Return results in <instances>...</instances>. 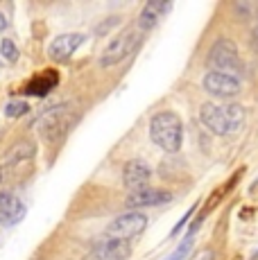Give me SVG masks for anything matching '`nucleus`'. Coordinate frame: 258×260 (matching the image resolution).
<instances>
[{
	"instance_id": "nucleus-6",
	"label": "nucleus",
	"mask_w": 258,
	"mask_h": 260,
	"mask_svg": "<svg viewBox=\"0 0 258 260\" xmlns=\"http://www.w3.org/2000/svg\"><path fill=\"white\" fill-rule=\"evenodd\" d=\"M147 226V217L143 213L138 211H129L125 215H120V217H116L111 224L107 226V231H104V238L109 240H125L129 242L132 238L141 236L143 231H145Z\"/></svg>"
},
{
	"instance_id": "nucleus-10",
	"label": "nucleus",
	"mask_w": 258,
	"mask_h": 260,
	"mask_svg": "<svg viewBox=\"0 0 258 260\" xmlns=\"http://www.w3.org/2000/svg\"><path fill=\"white\" fill-rule=\"evenodd\" d=\"M150 179H152V168L143 161H127L125 168H122V183H125L129 192L150 188Z\"/></svg>"
},
{
	"instance_id": "nucleus-9",
	"label": "nucleus",
	"mask_w": 258,
	"mask_h": 260,
	"mask_svg": "<svg viewBox=\"0 0 258 260\" xmlns=\"http://www.w3.org/2000/svg\"><path fill=\"white\" fill-rule=\"evenodd\" d=\"M86 41V37L79 32H71V34H59V37L52 39V43L48 46V57L52 59V61L61 63V61H68L71 59V54L75 52V50L82 46V43Z\"/></svg>"
},
{
	"instance_id": "nucleus-11",
	"label": "nucleus",
	"mask_w": 258,
	"mask_h": 260,
	"mask_svg": "<svg viewBox=\"0 0 258 260\" xmlns=\"http://www.w3.org/2000/svg\"><path fill=\"white\" fill-rule=\"evenodd\" d=\"M172 199L170 192L158 188H145V190H136V192H129L125 204L132 211H138V208H150V206H163Z\"/></svg>"
},
{
	"instance_id": "nucleus-16",
	"label": "nucleus",
	"mask_w": 258,
	"mask_h": 260,
	"mask_svg": "<svg viewBox=\"0 0 258 260\" xmlns=\"http://www.w3.org/2000/svg\"><path fill=\"white\" fill-rule=\"evenodd\" d=\"M29 111V104L27 102H9L7 107H5V116L7 118H18V116H25V113Z\"/></svg>"
},
{
	"instance_id": "nucleus-21",
	"label": "nucleus",
	"mask_w": 258,
	"mask_h": 260,
	"mask_svg": "<svg viewBox=\"0 0 258 260\" xmlns=\"http://www.w3.org/2000/svg\"><path fill=\"white\" fill-rule=\"evenodd\" d=\"M202 260H215V256H213V253H211V251H208V253H206V256H204V258H202Z\"/></svg>"
},
{
	"instance_id": "nucleus-12",
	"label": "nucleus",
	"mask_w": 258,
	"mask_h": 260,
	"mask_svg": "<svg viewBox=\"0 0 258 260\" xmlns=\"http://www.w3.org/2000/svg\"><path fill=\"white\" fill-rule=\"evenodd\" d=\"M27 208L16 194L12 192H3L0 190V224L3 226H14L25 217Z\"/></svg>"
},
{
	"instance_id": "nucleus-1",
	"label": "nucleus",
	"mask_w": 258,
	"mask_h": 260,
	"mask_svg": "<svg viewBox=\"0 0 258 260\" xmlns=\"http://www.w3.org/2000/svg\"><path fill=\"white\" fill-rule=\"evenodd\" d=\"M202 124L215 136H229V134L240 132L245 124V109L240 104H211L206 102L200 109Z\"/></svg>"
},
{
	"instance_id": "nucleus-20",
	"label": "nucleus",
	"mask_w": 258,
	"mask_h": 260,
	"mask_svg": "<svg viewBox=\"0 0 258 260\" xmlns=\"http://www.w3.org/2000/svg\"><path fill=\"white\" fill-rule=\"evenodd\" d=\"M3 29H7V18L0 14V32H3Z\"/></svg>"
},
{
	"instance_id": "nucleus-15",
	"label": "nucleus",
	"mask_w": 258,
	"mask_h": 260,
	"mask_svg": "<svg viewBox=\"0 0 258 260\" xmlns=\"http://www.w3.org/2000/svg\"><path fill=\"white\" fill-rule=\"evenodd\" d=\"M0 54L5 57V61L14 63V61L18 59V48H16V43H14L12 39H3V41H0Z\"/></svg>"
},
{
	"instance_id": "nucleus-7",
	"label": "nucleus",
	"mask_w": 258,
	"mask_h": 260,
	"mask_svg": "<svg viewBox=\"0 0 258 260\" xmlns=\"http://www.w3.org/2000/svg\"><path fill=\"white\" fill-rule=\"evenodd\" d=\"M202 86H204V91L208 95L220 98V100H231V98H236V95L242 91L240 79L229 77V75H222V73H215V71L204 75Z\"/></svg>"
},
{
	"instance_id": "nucleus-18",
	"label": "nucleus",
	"mask_w": 258,
	"mask_h": 260,
	"mask_svg": "<svg viewBox=\"0 0 258 260\" xmlns=\"http://www.w3.org/2000/svg\"><path fill=\"white\" fill-rule=\"evenodd\" d=\"M195 211H197V206H192V208H190V211H188L186 215H183V217L179 219V224H177V226H175V229H172V233H170V236H177V233H179V231H181V226H183V224H186V222H188V219H190V217H192V215H195Z\"/></svg>"
},
{
	"instance_id": "nucleus-22",
	"label": "nucleus",
	"mask_w": 258,
	"mask_h": 260,
	"mask_svg": "<svg viewBox=\"0 0 258 260\" xmlns=\"http://www.w3.org/2000/svg\"><path fill=\"white\" fill-rule=\"evenodd\" d=\"M251 258H254V260H258V249H256V253H254V256H251Z\"/></svg>"
},
{
	"instance_id": "nucleus-13",
	"label": "nucleus",
	"mask_w": 258,
	"mask_h": 260,
	"mask_svg": "<svg viewBox=\"0 0 258 260\" xmlns=\"http://www.w3.org/2000/svg\"><path fill=\"white\" fill-rule=\"evenodd\" d=\"M172 9V5L170 3H163V0H150V3L143 7V12H141V16H138V21H136V27L141 29L143 34L145 32H150L154 25L163 18V14H168Z\"/></svg>"
},
{
	"instance_id": "nucleus-17",
	"label": "nucleus",
	"mask_w": 258,
	"mask_h": 260,
	"mask_svg": "<svg viewBox=\"0 0 258 260\" xmlns=\"http://www.w3.org/2000/svg\"><path fill=\"white\" fill-rule=\"evenodd\" d=\"M190 249H192V236H186V240H183L179 247L175 249V253H172V256H168L166 260H186L188 253H190Z\"/></svg>"
},
{
	"instance_id": "nucleus-8",
	"label": "nucleus",
	"mask_w": 258,
	"mask_h": 260,
	"mask_svg": "<svg viewBox=\"0 0 258 260\" xmlns=\"http://www.w3.org/2000/svg\"><path fill=\"white\" fill-rule=\"evenodd\" d=\"M129 253H132V242L102 238L84 260H127Z\"/></svg>"
},
{
	"instance_id": "nucleus-5",
	"label": "nucleus",
	"mask_w": 258,
	"mask_h": 260,
	"mask_svg": "<svg viewBox=\"0 0 258 260\" xmlns=\"http://www.w3.org/2000/svg\"><path fill=\"white\" fill-rule=\"evenodd\" d=\"M208 63L215 68V73L222 75H229V77H236L242 75L245 71V63H242L240 54H238V48L231 39L220 37L215 43L208 50Z\"/></svg>"
},
{
	"instance_id": "nucleus-19",
	"label": "nucleus",
	"mask_w": 258,
	"mask_h": 260,
	"mask_svg": "<svg viewBox=\"0 0 258 260\" xmlns=\"http://www.w3.org/2000/svg\"><path fill=\"white\" fill-rule=\"evenodd\" d=\"M251 43H254V48L258 50V21L254 25V32H251Z\"/></svg>"
},
{
	"instance_id": "nucleus-2",
	"label": "nucleus",
	"mask_w": 258,
	"mask_h": 260,
	"mask_svg": "<svg viewBox=\"0 0 258 260\" xmlns=\"http://www.w3.org/2000/svg\"><path fill=\"white\" fill-rule=\"evenodd\" d=\"M150 138L163 152L177 154L183 143V124L179 116L172 111H158L150 120Z\"/></svg>"
},
{
	"instance_id": "nucleus-3",
	"label": "nucleus",
	"mask_w": 258,
	"mask_h": 260,
	"mask_svg": "<svg viewBox=\"0 0 258 260\" xmlns=\"http://www.w3.org/2000/svg\"><path fill=\"white\" fill-rule=\"evenodd\" d=\"M79 111L68 104H57L50 111H46L41 118H39V134L46 143H59L61 138H66V134L73 129V124L77 122Z\"/></svg>"
},
{
	"instance_id": "nucleus-14",
	"label": "nucleus",
	"mask_w": 258,
	"mask_h": 260,
	"mask_svg": "<svg viewBox=\"0 0 258 260\" xmlns=\"http://www.w3.org/2000/svg\"><path fill=\"white\" fill-rule=\"evenodd\" d=\"M59 84V75L54 71H43L41 75H37V77L32 79V82L25 86V95H37V98H43V95H48L52 91L54 86Z\"/></svg>"
},
{
	"instance_id": "nucleus-4",
	"label": "nucleus",
	"mask_w": 258,
	"mask_h": 260,
	"mask_svg": "<svg viewBox=\"0 0 258 260\" xmlns=\"http://www.w3.org/2000/svg\"><path fill=\"white\" fill-rule=\"evenodd\" d=\"M143 41V32L136 27V23L127 25L122 32H118V37L111 39L104 52L100 54V66L102 68H111V66H118L120 61H125L129 54H134V50L141 46Z\"/></svg>"
}]
</instances>
